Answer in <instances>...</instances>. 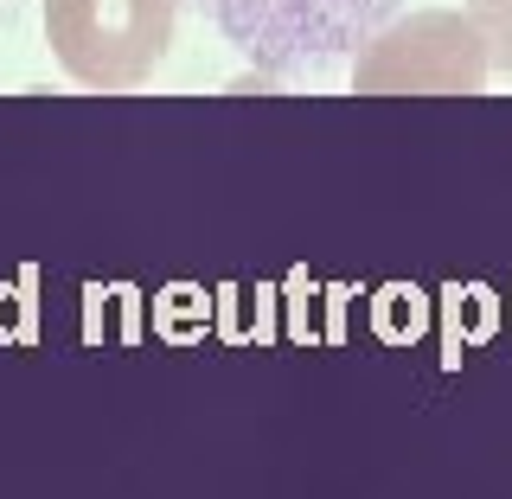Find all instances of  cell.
<instances>
[{"label": "cell", "instance_id": "6da1fadb", "mask_svg": "<svg viewBox=\"0 0 512 499\" xmlns=\"http://www.w3.org/2000/svg\"><path fill=\"white\" fill-rule=\"evenodd\" d=\"M404 0H199V13L269 77H320L378 39Z\"/></svg>", "mask_w": 512, "mask_h": 499}, {"label": "cell", "instance_id": "7a4b0ae2", "mask_svg": "<svg viewBox=\"0 0 512 499\" xmlns=\"http://www.w3.org/2000/svg\"><path fill=\"white\" fill-rule=\"evenodd\" d=\"M180 0H45V39L90 90H135L173 45Z\"/></svg>", "mask_w": 512, "mask_h": 499}, {"label": "cell", "instance_id": "3957f363", "mask_svg": "<svg viewBox=\"0 0 512 499\" xmlns=\"http://www.w3.org/2000/svg\"><path fill=\"white\" fill-rule=\"evenodd\" d=\"M468 26L493 71L512 77V0H468Z\"/></svg>", "mask_w": 512, "mask_h": 499}]
</instances>
